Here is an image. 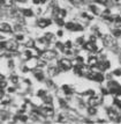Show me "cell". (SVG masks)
<instances>
[{
  "instance_id": "34",
  "label": "cell",
  "mask_w": 121,
  "mask_h": 124,
  "mask_svg": "<svg viewBox=\"0 0 121 124\" xmlns=\"http://www.w3.org/2000/svg\"><path fill=\"white\" fill-rule=\"evenodd\" d=\"M45 91H43V89H40L39 92H38V96H45Z\"/></svg>"
},
{
  "instance_id": "24",
  "label": "cell",
  "mask_w": 121,
  "mask_h": 124,
  "mask_svg": "<svg viewBox=\"0 0 121 124\" xmlns=\"http://www.w3.org/2000/svg\"><path fill=\"white\" fill-rule=\"evenodd\" d=\"M112 32H113V36H115V37H120L121 36V29H114Z\"/></svg>"
},
{
  "instance_id": "54",
  "label": "cell",
  "mask_w": 121,
  "mask_h": 124,
  "mask_svg": "<svg viewBox=\"0 0 121 124\" xmlns=\"http://www.w3.org/2000/svg\"><path fill=\"white\" fill-rule=\"evenodd\" d=\"M0 38H1V37H0Z\"/></svg>"
},
{
  "instance_id": "13",
  "label": "cell",
  "mask_w": 121,
  "mask_h": 124,
  "mask_svg": "<svg viewBox=\"0 0 121 124\" xmlns=\"http://www.w3.org/2000/svg\"><path fill=\"white\" fill-rule=\"evenodd\" d=\"M94 80H95V81H98V82H101V81L104 80V76H103L100 72H96Z\"/></svg>"
},
{
  "instance_id": "51",
  "label": "cell",
  "mask_w": 121,
  "mask_h": 124,
  "mask_svg": "<svg viewBox=\"0 0 121 124\" xmlns=\"http://www.w3.org/2000/svg\"><path fill=\"white\" fill-rule=\"evenodd\" d=\"M45 1H46V0H40V2H45Z\"/></svg>"
},
{
  "instance_id": "17",
  "label": "cell",
  "mask_w": 121,
  "mask_h": 124,
  "mask_svg": "<svg viewBox=\"0 0 121 124\" xmlns=\"http://www.w3.org/2000/svg\"><path fill=\"white\" fill-rule=\"evenodd\" d=\"M57 73H58V70H57L55 67H50V69H48V74H50L51 77L55 76Z\"/></svg>"
},
{
  "instance_id": "33",
  "label": "cell",
  "mask_w": 121,
  "mask_h": 124,
  "mask_svg": "<svg viewBox=\"0 0 121 124\" xmlns=\"http://www.w3.org/2000/svg\"><path fill=\"white\" fill-rule=\"evenodd\" d=\"M114 76H121V69H116L114 72H113Z\"/></svg>"
},
{
  "instance_id": "53",
  "label": "cell",
  "mask_w": 121,
  "mask_h": 124,
  "mask_svg": "<svg viewBox=\"0 0 121 124\" xmlns=\"http://www.w3.org/2000/svg\"><path fill=\"white\" fill-rule=\"evenodd\" d=\"M1 2H2V1H0V5H1Z\"/></svg>"
},
{
  "instance_id": "45",
  "label": "cell",
  "mask_w": 121,
  "mask_h": 124,
  "mask_svg": "<svg viewBox=\"0 0 121 124\" xmlns=\"http://www.w3.org/2000/svg\"><path fill=\"white\" fill-rule=\"evenodd\" d=\"M60 104H61V106H63V107H66V103L63 102L62 100H60Z\"/></svg>"
},
{
  "instance_id": "31",
  "label": "cell",
  "mask_w": 121,
  "mask_h": 124,
  "mask_svg": "<svg viewBox=\"0 0 121 124\" xmlns=\"http://www.w3.org/2000/svg\"><path fill=\"white\" fill-rule=\"evenodd\" d=\"M44 101L46 103H51L52 102V99H51V96H45L44 97Z\"/></svg>"
},
{
  "instance_id": "15",
  "label": "cell",
  "mask_w": 121,
  "mask_h": 124,
  "mask_svg": "<svg viewBox=\"0 0 121 124\" xmlns=\"http://www.w3.org/2000/svg\"><path fill=\"white\" fill-rule=\"evenodd\" d=\"M35 77H36L39 81L44 80V73H43L42 71H35Z\"/></svg>"
},
{
  "instance_id": "9",
  "label": "cell",
  "mask_w": 121,
  "mask_h": 124,
  "mask_svg": "<svg viewBox=\"0 0 121 124\" xmlns=\"http://www.w3.org/2000/svg\"><path fill=\"white\" fill-rule=\"evenodd\" d=\"M84 49L89 50V51H97L96 44L94 43V42H88V43H84Z\"/></svg>"
},
{
  "instance_id": "42",
  "label": "cell",
  "mask_w": 121,
  "mask_h": 124,
  "mask_svg": "<svg viewBox=\"0 0 121 124\" xmlns=\"http://www.w3.org/2000/svg\"><path fill=\"white\" fill-rule=\"evenodd\" d=\"M14 92H15V88H11V87L8 88V93H14Z\"/></svg>"
},
{
  "instance_id": "6",
  "label": "cell",
  "mask_w": 121,
  "mask_h": 124,
  "mask_svg": "<svg viewBox=\"0 0 121 124\" xmlns=\"http://www.w3.org/2000/svg\"><path fill=\"white\" fill-rule=\"evenodd\" d=\"M101 103V99L99 96H91L89 99V106H92V107H96Z\"/></svg>"
},
{
  "instance_id": "12",
  "label": "cell",
  "mask_w": 121,
  "mask_h": 124,
  "mask_svg": "<svg viewBox=\"0 0 121 124\" xmlns=\"http://www.w3.org/2000/svg\"><path fill=\"white\" fill-rule=\"evenodd\" d=\"M88 64H89V66H96V65H98V59H97V57H89Z\"/></svg>"
},
{
  "instance_id": "10",
  "label": "cell",
  "mask_w": 121,
  "mask_h": 124,
  "mask_svg": "<svg viewBox=\"0 0 121 124\" xmlns=\"http://www.w3.org/2000/svg\"><path fill=\"white\" fill-rule=\"evenodd\" d=\"M0 30H1V31H5V32H11L13 29H12V27L8 24V23H1Z\"/></svg>"
},
{
  "instance_id": "29",
  "label": "cell",
  "mask_w": 121,
  "mask_h": 124,
  "mask_svg": "<svg viewBox=\"0 0 121 124\" xmlns=\"http://www.w3.org/2000/svg\"><path fill=\"white\" fill-rule=\"evenodd\" d=\"M11 80H12V82H13V84H17V81H19V78H17L16 76H13V77L11 78Z\"/></svg>"
},
{
  "instance_id": "36",
  "label": "cell",
  "mask_w": 121,
  "mask_h": 124,
  "mask_svg": "<svg viewBox=\"0 0 121 124\" xmlns=\"http://www.w3.org/2000/svg\"><path fill=\"white\" fill-rule=\"evenodd\" d=\"M77 43L79 44H84V39H83V37L77 38Z\"/></svg>"
},
{
  "instance_id": "43",
  "label": "cell",
  "mask_w": 121,
  "mask_h": 124,
  "mask_svg": "<svg viewBox=\"0 0 121 124\" xmlns=\"http://www.w3.org/2000/svg\"><path fill=\"white\" fill-rule=\"evenodd\" d=\"M59 122H63V121H65V119H63V116L62 115H60V116H59V119H58Z\"/></svg>"
},
{
  "instance_id": "5",
  "label": "cell",
  "mask_w": 121,
  "mask_h": 124,
  "mask_svg": "<svg viewBox=\"0 0 121 124\" xmlns=\"http://www.w3.org/2000/svg\"><path fill=\"white\" fill-rule=\"evenodd\" d=\"M65 26H66V28H67V29H69V30H73V31H81V30L83 29V28L81 27L80 24H74V23H72V22L66 23Z\"/></svg>"
},
{
  "instance_id": "22",
  "label": "cell",
  "mask_w": 121,
  "mask_h": 124,
  "mask_svg": "<svg viewBox=\"0 0 121 124\" xmlns=\"http://www.w3.org/2000/svg\"><path fill=\"white\" fill-rule=\"evenodd\" d=\"M26 46L27 48H32V46H35V42L32 39H28L26 42Z\"/></svg>"
},
{
  "instance_id": "27",
  "label": "cell",
  "mask_w": 121,
  "mask_h": 124,
  "mask_svg": "<svg viewBox=\"0 0 121 124\" xmlns=\"http://www.w3.org/2000/svg\"><path fill=\"white\" fill-rule=\"evenodd\" d=\"M44 37H45V39H46V41H48V42H50L51 39H53V34L47 32V34H45V36H44Z\"/></svg>"
},
{
  "instance_id": "50",
  "label": "cell",
  "mask_w": 121,
  "mask_h": 124,
  "mask_svg": "<svg viewBox=\"0 0 121 124\" xmlns=\"http://www.w3.org/2000/svg\"><path fill=\"white\" fill-rule=\"evenodd\" d=\"M17 1H21V2H24L26 0H17Z\"/></svg>"
},
{
  "instance_id": "2",
  "label": "cell",
  "mask_w": 121,
  "mask_h": 124,
  "mask_svg": "<svg viewBox=\"0 0 121 124\" xmlns=\"http://www.w3.org/2000/svg\"><path fill=\"white\" fill-rule=\"evenodd\" d=\"M59 65H60V67H61V70L63 71H68L72 69V62L68 59H66V58H63V59H61L60 62H59Z\"/></svg>"
},
{
  "instance_id": "11",
  "label": "cell",
  "mask_w": 121,
  "mask_h": 124,
  "mask_svg": "<svg viewBox=\"0 0 121 124\" xmlns=\"http://www.w3.org/2000/svg\"><path fill=\"white\" fill-rule=\"evenodd\" d=\"M50 24H51V20L44 19V20H39L38 21V26L40 28H45V27H47V26H50Z\"/></svg>"
},
{
  "instance_id": "26",
  "label": "cell",
  "mask_w": 121,
  "mask_h": 124,
  "mask_svg": "<svg viewBox=\"0 0 121 124\" xmlns=\"http://www.w3.org/2000/svg\"><path fill=\"white\" fill-rule=\"evenodd\" d=\"M55 22H57V24H58V26H60V27L65 26V22H63V20L61 19V17H58V19L55 20Z\"/></svg>"
},
{
  "instance_id": "14",
  "label": "cell",
  "mask_w": 121,
  "mask_h": 124,
  "mask_svg": "<svg viewBox=\"0 0 121 124\" xmlns=\"http://www.w3.org/2000/svg\"><path fill=\"white\" fill-rule=\"evenodd\" d=\"M16 41H17V42H20V43H24V44H26V42L28 41V39H26L24 35L19 34V35H16Z\"/></svg>"
},
{
  "instance_id": "49",
  "label": "cell",
  "mask_w": 121,
  "mask_h": 124,
  "mask_svg": "<svg viewBox=\"0 0 121 124\" xmlns=\"http://www.w3.org/2000/svg\"><path fill=\"white\" fill-rule=\"evenodd\" d=\"M0 80H4V76L2 74H0Z\"/></svg>"
},
{
  "instance_id": "28",
  "label": "cell",
  "mask_w": 121,
  "mask_h": 124,
  "mask_svg": "<svg viewBox=\"0 0 121 124\" xmlns=\"http://www.w3.org/2000/svg\"><path fill=\"white\" fill-rule=\"evenodd\" d=\"M114 20H115L116 27H121V17H120V16H116Z\"/></svg>"
},
{
  "instance_id": "30",
  "label": "cell",
  "mask_w": 121,
  "mask_h": 124,
  "mask_svg": "<svg viewBox=\"0 0 121 124\" xmlns=\"http://www.w3.org/2000/svg\"><path fill=\"white\" fill-rule=\"evenodd\" d=\"M7 86V82L4 80H0V88H5Z\"/></svg>"
},
{
  "instance_id": "37",
  "label": "cell",
  "mask_w": 121,
  "mask_h": 124,
  "mask_svg": "<svg viewBox=\"0 0 121 124\" xmlns=\"http://www.w3.org/2000/svg\"><path fill=\"white\" fill-rule=\"evenodd\" d=\"M76 62H77L79 64H82V63H83V58H82V57H77V58H76Z\"/></svg>"
},
{
  "instance_id": "39",
  "label": "cell",
  "mask_w": 121,
  "mask_h": 124,
  "mask_svg": "<svg viewBox=\"0 0 121 124\" xmlns=\"http://www.w3.org/2000/svg\"><path fill=\"white\" fill-rule=\"evenodd\" d=\"M20 119H21L22 122H27L28 117H27V116H20Z\"/></svg>"
},
{
  "instance_id": "47",
  "label": "cell",
  "mask_w": 121,
  "mask_h": 124,
  "mask_svg": "<svg viewBox=\"0 0 121 124\" xmlns=\"http://www.w3.org/2000/svg\"><path fill=\"white\" fill-rule=\"evenodd\" d=\"M40 2V0H34V4H39Z\"/></svg>"
},
{
  "instance_id": "48",
  "label": "cell",
  "mask_w": 121,
  "mask_h": 124,
  "mask_svg": "<svg viewBox=\"0 0 121 124\" xmlns=\"http://www.w3.org/2000/svg\"><path fill=\"white\" fill-rule=\"evenodd\" d=\"M101 91H103V93H104V94H107V91H106V89H101Z\"/></svg>"
},
{
  "instance_id": "19",
  "label": "cell",
  "mask_w": 121,
  "mask_h": 124,
  "mask_svg": "<svg viewBox=\"0 0 121 124\" xmlns=\"http://www.w3.org/2000/svg\"><path fill=\"white\" fill-rule=\"evenodd\" d=\"M57 16H58V17L63 19V17L66 16V11H65V9H59L58 13H57Z\"/></svg>"
},
{
  "instance_id": "18",
  "label": "cell",
  "mask_w": 121,
  "mask_h": 124,
  "mask_svg": "<svg viewBox=\"0 0 121 124\" xmlns=\"http://www.w3.org/2000/svg\"><path fill=\"white\" fill-rule=\"evenodd\" d=\"M88 113H89V115H96L97 114V109H96V107L90 106L89 109H88Z\"/></svg>"
},
{
  "instance_id": "3",
  "label": "cell",
  "mask_w": 121,
  "mask_h": 124,
  "mask_svg": "<svg viewBox=\"0 0 121 124\" xmlns=\"http://www.w3.org/2000/svg\"><path fill=\"white\" fill-rule=\"evenodd\" d=\"M19 48V42L17 41H14V39H11V41H8L7 43H6V49L7 50H9V51H16Z\"/></svg>"
},
{
  "instance_id": "20",
  "label": "cell",
  "mask_w": 121,
  "mask_h": 124,
  "mask_svg": "<svg viewBox=\"0 0 121 124\" xmlns=\"http://www.w3.org/2000/svg\"><path fill=\"white\" fill-rule=\"evenodd\" d=\"M90 11L92 12L94 14H96V15H97V14H99V11H98V8H97L95 5H90Z\"/></svg>"
},
{
  "instance_id": "52",
  "label": "cell",
  "mask_w": 121,
  "mask_h": 124,
  "mask_svg": "<svg viewBox=\"0 0 121 124\" xmlns=\"http://www.w3.org/2000/svg\"><path fill=\"white\" fill-rule=\"evenodd\" d=\"M69 1H72V2H74V1H75V0H69Z\"/></svg>"
},
{
  "instance_id": "46",
  "label": "cell",
  "mask_w": 121,
  "mask_h": 124,
  "mask_svg": "<svg viewBox=\"0 0 121 124\" xmlns=\"http://www.w3.org/2000/svg\"><path fill=\"white\" fill-rule=\"evenodd\" d=\"M62 35H63V32L61 31V30H59V31H58V36H62Z\"/></svg>"
},
{
  "instance_id": "21",
  "label": "cell",
  "mask_w": 121,
  "mask_h": 124,
  "mask_svg": "<svg viewBox=\"0 0 121 124\" xmlns=\"http://www.w3.org/2000/svg\"><path fill=\"white\" fill-rule=\"evenodd\" d=\"M2 5L6 7H11L13 5V0H2Z\"/></svg>"
},
{
  "instance_id": "8",
  "label": "cell",
  "mask_w": 121,
  "mask_h": 124,
  "mask_svg": "<svg viewBox=\"0 0 121 124\" xmlns=\"http://www.w3.org/2000/svg\"><path fill=\"white\" fill-rule=\"evenodd\" d=\"M103 41H104V44H105L106 46H113L114 45V39L111 37L110 35H105L103 37Z\"/></svg>"
},
{
  "instance_id": "1",
  "label": "cell",
  "mask_w": 121,
  "mask_h": 124,
  "mask_svg": "<svg viewBox=\"0 0 121 124\" xmlns=\"http://www.w3.org/2000/svg\"><path fill=\"white\" fill-rule=\"evenodd\" d=\"M55 57H57V54H55V51H52V50H44L40 54V58L43 60H51Z\"/></svg>"
},
{
  "instance_id": "38",
  "label": "cell",
  "mask_w": 121,
  "mask_h": 124,
  "mask_svg": "<svg viewBox=\"0 0 121 124\" xmlns=\"http://www.w3.org/2000/svg\"><path fill=\"white\" fill-rule=\"evenodd\" d=\"M65 46H66V48H70V46H72V42H70V41H67L66 44H65Z\"/></svg>"
},
{
  "instance_id": "25",
  "label": "cell",
  "mask_w": 121,
  "mask_h": 124,
  "mask_svg": "<svg viewBox=\"0 0 121 124\" xmlns=\"http://www.w3.org/2000/svg\"><path fill=\"white\" fill-rule=\"evenodd\" d=\"M1 99H2V100H0V101H1V103H4V104H7V103L11 102L9 97H7V96H2Z\"/></svg>"
},
{
  "instance_id": "4",
  "label": "cell",
  "mask_w": 121,
  "mask_h": 124,
  "mask_svg": "<svg viewBox=\"0 0 121 124\" xmlns=\"http://www.w3.org/2000/svg\"><path fill=\"white\" fill-rule=\"evenodd\" d=\"M40 113L44 115V116H53V114H54V110H53V108L51 107V106H44V107H42V109H40Z\"/></svg>"
},
{
  "instance_id": "35",
  "label": "cell",
  "mask_w": 121,
  "mask_h": 124,
  "mask_svg": "<svg viewBox=\"0 0 121 124\" xmlns=\"http://www.w3.org/2000/svg\"><path fill=\"white\" fill-rule=\"evenodd\" d=\"M6 43L7 42H0V49H6Z\"/></svg>"
},
{
  "instance_id": "16",
  "label": "cell",
  "mask_w": 121,
  "mask_h": 124,
  "mask_svg": "<svg viewBox=\"0 0 121 124\" xmlns=\"http://www.w3.org/2000/svg\"><path fill=\"white\" fill-rule=\"evenodd\" d=\"M98 65H99L100 70H107L110 67V62H103V63H100Z\"/></svg>"
},
{
  "instance_id": "7",
  "label": "cell",
  "mask_w": 121,
  "mask_h": 124,
  "mask_svg": "<svg viewBox=\"0 0 121 124\" xmlns=\"http://www.w3.org/2000/svg\"><path fill=\"white\" fill-rule=\"evenodd\" d=\"M107 115L112 121H119V115L114 109H107Z\"/></svg>"
},
{
  "instance_id": "44",
  "label": "cell",
  "mask_w": 121,
  "mask_h": 124,
  "mask_svg": "<svg viewBox=\"0 0 121 124\" xmlns=\"http://www.w3.org/2000/svg\"><path fill=\"white\" fill-rule=\"evenodd\" d=\"M114 2H115L116 5H120L121 6V0H114Z\"/></svg>"
},
{
  "instance_id": "32",
  "label": "cell",
  "mask_w": 121,
  "mask_h": 124,
  "mask_svg": "<svg viewBox=\"0 0 121 124\" xmlns=\"http://www.w3.org/2000/svg\"><path fill=\"white\" fill-rule=\"evenodd\" d=\"M63 89H65V92L67 93V94H70V93H72V89H70L68 86H63Z\"/></svg>"
},
{
  "instance_id": "40",
  "label": "cell",
  "mask_w": 121,
  "mask_h": 124,
  "mask_svg": "<svg viewBox=\"0 0 121 124\" xmlns=\"http://www.w3.org/2000/svg\"><path fill=\"white\" fill-rule=\"evenodd\" d=\"M8 63H9V64H8V66H9V67H12V69H13V67H14V64H13V60H9Z\"/></svg>"
},
{
  "instance_id": "23",
  "label": "cell",
  "mask_w": 121,
  "mask_h": 124,
  "mask_svg": "<svg viewBox=\"0 0 121 124\" xmlns=\"http://www.w3.org/2000/svg\"><path fill=\"white\" fill-rule=\"evenodd\" d=\"M22 13H23V15L24 16H32V11L31 9H23Z\"/></svg>"
},
{
  "instance_id": "41",
  "label": "cell",
  "mask_w": 121,
  "mask_h": 124,
  "mask_svg": "<svg viewBox=\"0 0 121 124\" xmlns=\"http://www.w3.org/2000/svg\"><path fill=\"white\" fill-rule=\"evenodd\" d=\"M95 41H96V36H91L90 37V42H94L95 43Z\"/></svg>"
}]
</instances>
